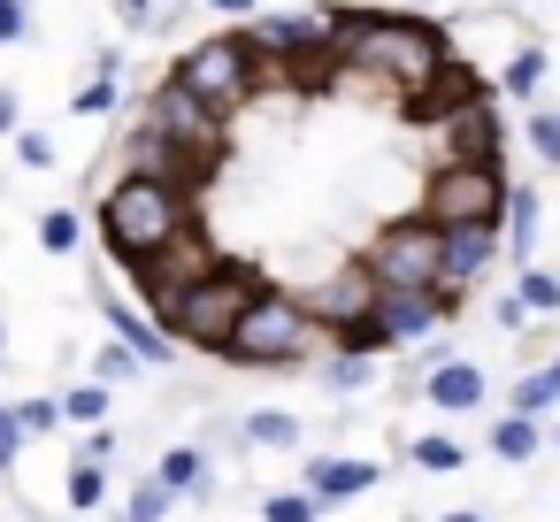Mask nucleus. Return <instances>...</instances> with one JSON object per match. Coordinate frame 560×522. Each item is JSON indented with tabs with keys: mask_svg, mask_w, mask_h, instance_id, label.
Wrapping results in <instances>:
<instances>
[{
	"mask_svg": "<svg viewBox=\"0 0 560 522\" xmlns=\"http://www.w3.org/2000/svg\"><path fill=\"white\" fill-rule=\"evenodd\" d=\"M154 476H162L177 499H208V476H215V468H208V453H200V445H170Z\"/></svg>",
	"mask_w": 560,
	"mask_h": 522,
	"instance_id": "obj_18",
	"label": "nucleus"
},
{
	"mask_svg": "<svg viewBox=\"0 0 560 522\" xmlns=\"http://www.w3.org/2000/svg\"><path fill=\"white\" fill-rule=\"evenodd\" d=\"M353 262L376 277V292H445V231L422 223V216L384 223Z\"/></svg>",
	"mask_w": 560,
	"mask_h": 522,
	"instance_id": "obj_6",
	"label": "nucleus"
},
{
	"mask_svg": "<svg viewBox=\"0 0 560 522\" xmlns=\"http://www.w3.org/2000/svg\"><path fill=\"white\" fill-rule=\"evenodd\" d=\"M246 445L292 453V445H300V415H284V407H254V415H246Z\"/></svg>",
	"mask_w": 560,
	"mask_h": 522,
	"instance_id": "obj_21",
	"label": "nucleus"
},
{
	"mask_svg": "<svg viewBox=\"0 0 560 522\" xmlns=\"http://www.w3.org/2000/svg\"><path fill=\"white\" fill-rule=\"evenodd\" d=\"M139 131L154 139V147H170L177 154V170H185V185H200L215 162H223V139H231V124L223 116H208L185 85H154V101H147V116H139Z\"/></svg>",
	"mask_w": 560,
	"mask_h": 522,
	"instance_id": "obj_5",
	"label": "nucleus"
},
{
	"mask_svg": "<svg viewBox=\"0 0 560 522\" xmlns=\"http://www.w3.org/2000/svg\"><path fill=\"white\" fill-rule=\"evenodd\" d=\"M384 346H392V330H384V323H376V308H369V315H353V323H338V330H330V353H353V361H369V353H384Z\"/></svg>",
	"mask_w": 560,
	"mask_h": 522,
	"instance_id": "obj_20",
	"label": "nucleus"
},
{
	"mask_svg": "<svg viewBox=\"0 0 560 522\" xmlns=\"http://www.w3.org/2000/svg\"><path fill=\"white\" fill-rule=\"evenodd\" d=\"M330 39H338V9H307V16H261V24L246 32V47L261 55V70H269V62H284L292 78H338Z\"/></svg>",
	"mask_w": 560,
	"mask_h": 522,
	"instance_id": "obj_9",
	"label": "nucleus"
},
{
	"mask_svg": "<svg viewBox=\"0 0 560 522\" xmlns=\"http://www.w3.org/2000/svg\"><path fill=\"white\" fill-rule=\"evenodd\" d=\"M208 9H215V16H254L261 0H208Z\"/></svg>",
	"mask_w": 560,
	"mask_h": 522,
	"instance_id": "obj_43",
	"label": "nucleus"
},
{
	"mask_svg": "<svg viewBox=\"0 0 560 522\" xmlns=\"http://www.w3.org/2000/svg\"><path fill=\"white\" fill-rule=\"evenodd\" d=\"M16 453H24V422H16V407H0V476L16 468Z\"/></svg>",
	"mask_w": 560,
	"mask_h": 522,
	"instance_id": "obj_36",
	"label": "nucleus"
},
{
	"mask_svg": "<svg viewBox=\"0 0 560 522\" xmlns=\"http://www.w3.org/2000/svg\"><path fill=\"white\" fill-rule=\"evenodd\" d=\"M483 445H491V461H529V453L545 445V422H529V415H514V407H506V415L483 430Z\"/></svg>",
	"mask_w": 560,
	"mask_h": 522,
	"instance_id": "obj_17",
	"label": "nucleus"
},
{
	"mask_svg": "<svg viewBox=\"0 0 560 522\" xmlns=\"http://www.w3.org/2000/svg\"><path fill=\"white\" fill-rule=\"evenodd\" d=\"M24 124V108H16V85H0V131H16Z\"/></svg>",
	"mask_w": 560,
	"mask_h": 522,
	"instance_id": "obj_42",
	"label": "nucleus"
},
{
	"mask_svg": "<svg viewBox=\"0 0 560 522\" xmlns=\"http://www.w3.org/2000/svg\"><path fill=\"white\" fill-rule=\"evenodd\" d=\"M254 292H261V277H254L246 262H208L192 285H177V292H170V300H154L147 315H154V330H162L170 346L223 353V338H231V323L254 308Z\"/></svg>",
	"mask_w": 560,
	"mask_h": 522,
	"instance_id": "obj_3",
	"label": "nucleus"
},
{
	"mask_svg": "<svg viewBox=\"0 0 560 522\" xmlns=\"http://www.w3.org/2000/svg\"><path fill=\"white\" fill-rule=\"evenodd\" d=\"M101 415H108V384H93V376H85V384H70V392H62V422H101Z\"/></svg>",
	"mask_w": 560,
	"mask_h": 522,
	"instance_id": "obj_24",
	"label": "nucleus"
},
{
	"mask_svg": "<svg viewBox=\"0 0 560 522\" xmlns=\"http://www.w3.org/2000/svg\"><path fill=\"white\" fill-rule=\"evenodd\" d=\"M506 170L499 162H438L422 185V223L453 231V223H499L506 216Z\"/></svg>",
	"mask_w": 560,
	"mask_h": 522,
	"instance_id": "obj_8",
	"label": "nucleus"
},
{
	"mask_svg": "<svg viewBox=\"0 0 560 522\" xmlns=\"http://www.w3.org/2000/svg\"><path fill=\"white\" fill-rule=\"evenodd\" d=\"M506 254L529 269V254H537V193L529 185H506Z\"/></svg>",
	"mask_w": 560,
	"mask_h": 522,
	"instance_id": "obj_19",
	"label": "nucleus"
},
{
	"mask_svg": "<svg viewBox=\"0 0 560 522\" xmlns=\"http://www.w3.org/2000/svg\"><path fill=\"white\" fill-rule=\"evenodd\" d=\"M376 323L392 330V346L399 338H430V330L453 323V292H376Z\"/></svg>",
	"mask_w": 560,
	"mask_h": 522,
	"instance_id": "obj_12",
	"label": "nucleus"
},
{
	"mask_svg": "<svg viewBox=\"0 0 560 522\" xmlns=\"http://www.w3.org/2000/svg\"><path fill=\"white\" fill-rule=\"evenodd\" d=\"M537 85H545V55H537V47H522V55L506 62V93H514V101H529Z\"/></svg>",
	"mask_w": 560,
	"mask_h": 522,
	"instance_id": "obj_27",
	"label": "nucleus"
},
{
	"mask_svg": "<svg viewBox=\"0 0 560 522\" xmlns=\"http://www.w3.org/2000/svg\"><path fill=\"white\" fill-rule=\"evenodd\" d=\"M32 32V0H0V47H16Z\"/></svg>",
	"mask_w": 560,
	"mask_h": 522,
	"instance_id": "obj_35",
	"label": "nucleus"
},
{
	"mask_svg": "<svg viewBox=\"0 0 560 522\" xmlns=\"http://www.w3.org/2000/svg\"><path fill=\"white\" fill-rule=\"evenodd\" d=\"M139 369H147V361H139L131 346H101V353H93V384H131Z\"/></svg>",
	"mask_w": 560,
	"mask_h": 522,
	"instance_id": "obj_25",
	"label": "nucleus"
},
{
	"mask_svg": "<svg viewBox=\"0 0 560 522\" xmlns=\"http://www.w3.org/2000/svg\"><path fill=\"white\" fill-rule=\"evenodd\" d=\"M315 346H323V323L307 315V300H300V292H277V285H261V292H254V308L231 323L223 361H238V369H292V361H307Z\"/></svg>",
	"mask_w": 560,
	"mask_h": 522,
	"instance_id": "obj_4",
	"label": "nucleus"
},
{
	"mask_svg": "<svg viewBox=\"0 0 560 522\" xmlns=\"http://www.w3.org/2000/svg\"><path fill=\"white\" fill-rule=\"evenodd\" d=\"M438 139H445V162H499V147H506V124H499V108L483 101V93H460V101H445L438 108Z\"/></svg>",
	"mask_w": 560,
	"mask_h": 522,
	"instance_id": "obj_10",
	"label": "nucleus"
},
{
	"mask_svg": "<svg viewBox=\"0 0 560 522\" xmlns=\"http://www.w3.org/2000/svg\"><path fill=\"white\" fill-rule=\"evenodd\" d=\"M552 399H560V384H552V376H545V369H529V376H522V384H514V415H529V422H537V415H545V407H552Z\"/></svg>",
	"mask_w": 560,
	"mask_h": 522,
	"instance_id": "obj_26",
	"label": "nucleus"
},
{
	"mask_svg": "<svg viewBox=\"0 0 560 522\" xmlns=\"http://www.w3.org/2000/svg\"><path fill=\"white\" fill-rule=\"evenodd\" d=\"M101 315H108V330H116V346H131V353H139L147 369H170V353H177V346H170V338L154 330V315H147V308H131V300H108Z\"/></svg>",
	"mask_w": 560,
	"mask_h": 522,
	"instance_id": "obj_16",
	"label": "nucleus"
},
{
	"mask_svg": "<svg viewBox=\"0 0 560 522\" xmlns=\"http://www.w3.org/2000/svg\"><path fill=\"white\" fill-rule=\"evenodd\" d=\"M369 376H376V369H369V361H353V353H330V361H323V384H330V392H361Z\"/></svg>",
	"mask_w": 560,
	"mask_h": 522,
	"instance_id": "obj_31",
	"label": "nucleus"
},
{
	"mask_svg": "<svg viewBox=\"0 0 560 522\" xmlns=\"http://www.w3.org/2000/svg\"><path fill=\"white\" fill-rule=\"evenodd\" d=\"M170 507H177V491H170L162 476H147V484H139V491L124 499V522H162Z\"/></svg>",
	"mask_w": 560,
	"mask_h": 522,
	"instance_id": "obj_23",
	"label": "nucleus"
},
{
	"mask_svg": "<svg viewBox=\"0 0 560 522\" xmlns=\"http://www.w3.org/2000/svg\"><path fill=\"white\" fill-rule=\"evenodd\" d=\"M491 262H499V223H453L445 231V292L476 285Z\"/></svg>",
	"mask_w": 560,
	"mask_h": 522,
	"instance_id": "obj_14",
	"label": "nucleus"
},
{
	"mask_svg": "<svg viewBox=\"0 0 560 522\" xmlns=\"http://www.w3.org/2000/svg\"><path fill=\"white\" fill-rule=\"evenodd\" d=\"M108 453H116V430H85V438H78V461L108 468Z\"/></svg>",
	"mask_w": 560,
	"mask_h": 522,
	"instance_id": "obj_39",
	"label": "nucleus"
},
{
	"mask_svg": "<svg viewBox=\"0 0 560 522\" xmlns=\"http://www.w3.org/2000/svg\"><path fill=\"white\" fill-rule=\"evenodd\" d=\"M376 308V277L361 269V262H338L315 292H307V315L323 323V330H338V323H353V315H369Z\"/></svg>",
	"mask_w": 560,
	"mask_h": 522,
	"instance_id": "obj_11",
	"label": "nucleus"
},
{
	"mask_svg": "<svg viewBox=\"0 0 560 522\" xmlns=\"http://www.w3.org/2000/svg\"><path fill=\"white\" fill-rule=\"evenodd\" d=\"M491 323H499V330H506V338H514V330H529V308H522V300H514V292H506V300H499V308H491Z\"/></svg>",
	"mask_w": 560,
	"mask_h": 522,
	"instance_id": "obj_41",
	"label": "nucleus"
},
{
	"mask_svg": "<svg viewBox=\"0 0 560 522\" xmlns=\"http://www.w3.org/2000/svg\"><path fill=\"white\" fill-rule=\"evenodd\" d=\"M545 445H560V422H552V430H545Z\"/></svg>",
	"mask_w": 560,
	"mask_h": 522,
	"instance_id": "obj_46",
	"label": "nucleus"
},
{
	"mask_svg": "<svg viewBox=\"0 0 560 522\" xmlns=\"http://www.w3.org/2000/svg\"><path fill=\"white\" fill-rule=\"evenodd\" d=\"M514 300H522L529 315H560V277H552V269H522Z\"/></svg>",
	"mask_w": 560,
	"mask_h": 522,
	"instance_id": "obj_22",
	"label": "nucleus"
},
{
	"mask_svg": "<svg viewBox=\"0 0 560 522\" xmlns=\"http://www.w3.org/2000/svg\"><path fill=\"white\" fill-rule=\"evenodd\" d=\"M16 422H24V445H32V438H55V430H62V399H24Z\"/></svg>",
	"mask_w": 560,
	"mask_h": 522,
	"instance_id": "obj_29",
	"label": "nucleus"
},
{
	"mask_svg": "<svg viewBox=\"0 0 560 522\" xmlns=\"http://www.w3.org/2000/svg\"><path fill=\"white\" fill-rule=\"evenodd\" d=\"M261 522H315V499L307 491H269L261 499Z\"/></svg>",
	"mask_w": 560,
	"mask_h": 522,
	"instance_id": "obj_33",
	"label": "nucleus"
},
{
	"mask_svg": "<svg viewBox=\"0 0 560 522\" xmlns=\"http://www.w3.org/2000/svg\"><path fill=\"white\" fill-rule=\"evenodd\" d=\"M545 376H552V384H560V353H552V361H545Z\"/></svg>",
	"mask_w": 560,
	"mask_h": 522,
	"instance_id": "obj_45",
	"label": "nucleus"
},
{
	"mask_svg": "<svg viewBox=\"0 0 560 522\" xmlns=\"http://www.w3.org/2000/svg\"><path fill=\"white\" fill-rule=\"evenodd\" d=\"M522 131H529V147H537V162H552V170H560V116H552V108H537Z\"/></svg>",
	"mask_w": 560,
	"mask_h": 522,
	"instance_id": "obj_34",
	"label": "nucleus"
},
{
	"mask_svg": "<svg viewBox=\"0 0 560 522\" xmlns=\"http://www.w3.org/2000/svg\"><path fill=\"white\" fill-rule=\"evenodd\" d=\"M415 468L453 476V468H460V445H453V438H415Z\"/></svg>",
	"mask_w": 560,
	"mask_h": 522,
	"instance_id": "obj_32",
	"label": "nucleus"
},
{
	"mask_svg": "<svg viewBox=\"0 0 560 522\" xmlns=\"http://www.w3.org/2000/svg\"><path fill=\"white\" fill-rule=\"evenodd\" d=\"M116 24H124V32H147V24H162V0H116Z\"/></svg>",
	"mask_w": 560,
	"mask_h": 522,
	"instance_id": "obj_37",
	"label": "nucleus"
},
{
	"mask_svg": "<svg viewBox=\"0 0 560 522\" xmlns=\"http://www.w3.org/2000/svg\"><path fill=\"white\" fill-rule=\"evenodd\" d=\"M101 239H108V254H116L124 269L147 277L162 254H177V246L192 239V193L124 170V177L101 193Z\"/></svg>",
	"mask_w": 560,
	"mask_h": 522,
	"instance_id": "obj_2",
	"label": "nucleus"
},
{
	"mask_svg": "<svg viewBox=\"0 0 560 522\" xmlns=\"http://www.w3.org/2000/svg\"><path fill=\"white\" fill-rule=\"evenodd\" d=\"M101 499H108V476H101L93 461H78V468H70V507H78V514H93Z\"/></svg>",
	"mask_w": 560,
	"mask_h": 522,
	"instance_id": "obj_30",
	"label": "nucleus"
},
{
	"mask_svg": "<svg viewBox=\"0 0 560 522\" xmlns=\"http://www.w3.org/2000/svg\"><path fill=\"white\" fill-rule=\"evenodd\" d=\"M338 70L361 85H384L392 101H407L415 116H438L445 101L468 93L453 47L438 24L422 16H376V9H338V39H330Z\"/></svg>",
	"mask_w": 560,
	"mask_h": 522,
	"instance_id": "obj_1",
	"label": "nucleus"
},
{
	"mask_svg": "<svg viewBox=\"0 0 560 522\" xmlns=\"http://www.w3.org/2000/svg\"><path fill=\"white\" fill-rule=\"evenodd\" d=\"M483 392H491V384H483V369H476V361H460V353H453V361H430V376H422V399H430V407H445V415L483 407Z\"/></svg>",
	"mask_w": 560,
	"mask_h": 522,
	"instance_id": "obj_15",
	"label": "nucleus"
},
{
	"mask_svg": "<svg viewBox=\"0 0 560 522\" xmlns=\"http://www.w3.org/2000/svg\"><path fill=\"white\" fill-rule=\"evenodd\" d=\"M78 108H85V116H108V108H116V78H93V85L78 93Z\"/></svg>",
	"mask_w": 560,
	"mask_h": 522,
	"instance_id": "obj_38",
	"label": "nucleus"
},
{
	"mask_svg": "<svg viewBox=\"0 0 560 522\" xmlns=\"http://www.w3.org/2000/svg\"><path fill=\"white\" fill-rule=\"evenodd\" d=\"M376 476H384L376 461H353V453H315V461H307V499H315V514H323V507L361 499Z\"/></svg>",
	"mask_w": 560,
	"mask_h": 522,
	"instance_id": "obj_13",
	"label": "nucleus"
},
{
	"mask_svg": "<svg viewBox=\"0 0 560 522\" xmlns=\"http://www.w3.org/2000/svg\"><path fill=\"white\" fill-rule=\"evenodd\" d=\"M16 154H24V162H32V170H55V147H47V139H39V131H16Z\"/></svg>",
	"mask_w": 560,
	"mask_h": 522,
	"instance_id": "obj_40",
	"label": "nucleus"
},
{
	"mask_svg": "<svg viewBox=\"0 0 560 522\" xmlns=\"http://www.w3.org/2000/svg\"><path fill=\"white\" fill-rule=\"evenodd\" d=\"M438 522H483V514H468V507H460V514H438Z\"/></svg>",
	"mask_w": 560,
	"mask_h": 522,
	"instance_id": "obj_44",
	"label": "nucleus"
},
{
	"mask_svg": "<svg viewBox=\"0 0 560 522\" xmlns=\"http://www.w3.org/2000/svg\"><path fill=\"white\" fill-rule=\"evenodd\" d=\"M39 246H47V254H78V216H70V208H47V216H39Z\"/></svg>",
	"mask_w": 560,
	"mask_h": 522,
	"instance_id": "obj_28",
	"label": "nucleus"
},
{
	"mask_svg": "<svg viewBox=\"0 0 560 522\" xmlns=\"http://www.w3.org/2000/svg\"><path fill=\"white\" fill-rule=\"evenodd\" d=\"M0 346H9V323H0Z\"/></svg>",
	"mask_w": 560,
	"mask_h": 522,
	"instance_id": "obj_47",
	"label": "nucleus"
},
{
	"mask_svg": "<svg viewBox=\"0 0 560 522\" xmlns=\"http://www.w3.org/2000/svg\"><path fill=\"white\" fill-rule=\"evenodd\" d=\"M170 85H185L208 116H231V108H246V101H254V85H261V55L246 47V32L200 39V47H185V55H177Z\"/></svg>",
	"mask_w": 560,
	"mask_h": 522,
	"instance_id": "obj_7",
	"label": "nucleus"
}]
</instances>
